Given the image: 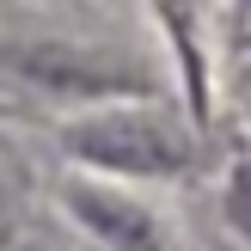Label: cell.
I'll use <instances>...</instances> for the list:
<instances>
[{
  "mask_svg": "<svg viewBox=\"0 0 251 251\" xmlns=\"http://www.w3.org/2000/svg\"><path fill=\"white\" fill-rule=\"evenodd\" d=\"M68 147L92 166L110 172H141V178H159V172H184L190 166V141H184L172 123L141 117V110H110V117L74 123Z\"/></svg>",
  "mask_w": 251,
  "mask_h": 251,
  "instance_id": "cell-1",
  "label": "cell"
},
{
  "mask_svg": "<svg viewBox=\"0 0 251 251\" xmlns=\"http://www.w3.org/2000/svg\"><path fill=\"white\" fill-rule=\"evenodd\" d=\"M74 215H80L104 245H117V251H172L166 233L153 227V215H147V208H135V202H123V196L74 190Z\"/></svg>",
  "mask_w": 251,
  "mask_h": 251,
  "instance_id": "cell-2",
  "label": "cell"
},
{
  "mask_svg": "<svg viewBox=\"0 0 251 251\" xmlns=\"http://www.w3.org/2000/svg\"><path fill=\"white\" fill-rule=\"evenodd\" d=\"M166 6H178V12H184V6H196V0H166Z\"/></svg>",
  "mask_w": 251,
  "mask_h": 251,
  "instance_id": "cell-3",
  "label": "cell"
}]
</instances>
